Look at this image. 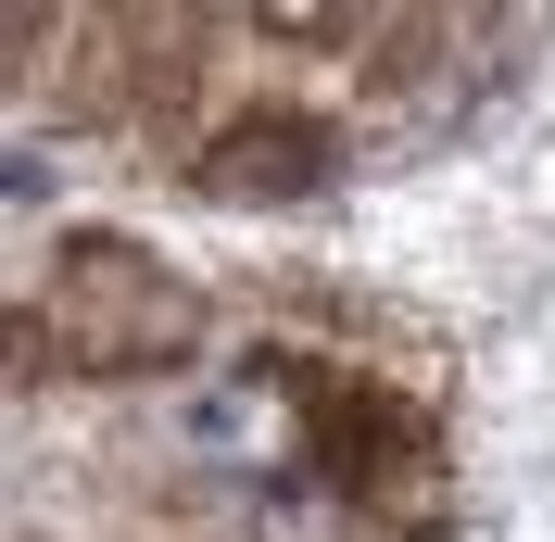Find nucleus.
Instances as JSON below:
<instances>
[{
	"mask_svg": "<svg viewBox=\"0 0 555 542\" xmlns=\"http://www.w3.org/2000/svg\"><path fill=\"white\" fill-rule=\"evenodd\" d=\"M341 177V139L315 114H241V127L203 152V190L215 203H315Z\"/></svg>",
	"mask_w": 555,
	"mask_h": 542,
	"instance_id": "nucleus-2",
	"label": "nucleus"
},
{
	"mask_svg": "<svg viewBox=\"0 0 555 542\" xmlns=\"http://www.w3.org/2000/svg\"><path fill=\"white\" fill-rule=\"evenodd\" d=\"M13 340L64 353V366H177V353H203V291L139 240H76Z\"/></svg>",
	"mask_w": 555,
	"mask_h": 542,
	"instance_id": "nucleus-1",
	"label": "nucleus"
}]
</instances>
